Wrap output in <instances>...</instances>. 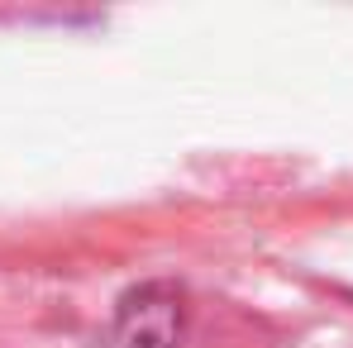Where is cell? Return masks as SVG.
Segmentation results:
<instances>
[{"label":"cell","instance_id":"1","mask_svg":"<svg viewBox=\"0 0 353 348\" xmlns=\"http://www.w3.org/2000/svg\"><path fill=\"white\" fill-rule=\"evenodd\" d=\"M115 348H176L181 339V296L168 282L129 291L115 310Z\"/></svg>","mask_w":353,"mask_h":348}]
</instances>
